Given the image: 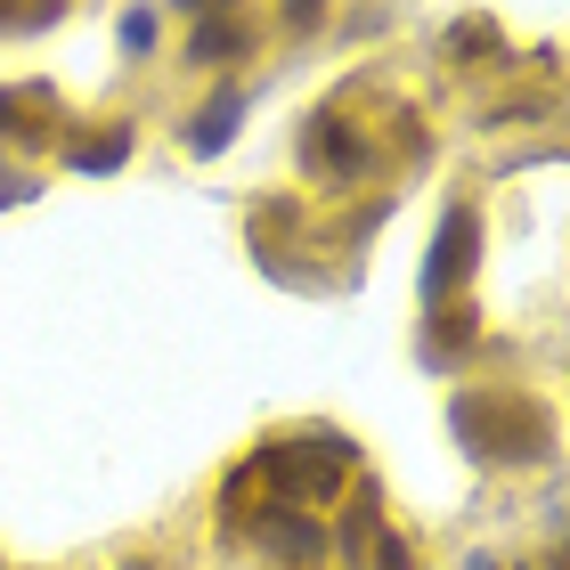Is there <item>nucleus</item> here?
Returning <instances> with one entry per match:
<instances>
[{"label":"nucleus","instance_id":"nucleus-12","mask_svg":"<svg viewBox=\"0 0 570 570\" xmlns=\"http://www.w3.org/2000/svg\"><path fill=\"white\" fill-rule=\"evenodd\" d=\"M456 49H473V66H481V58H498V33L473 17V24H456Z\"/></svg>","mask_w":570,"mask_h":570},{"label":"nucleus","instance_id":"nucleus-7","mask_svg":"<svg viewBox=\"0 0 570 570\" xmlns=\"http://www.w3.org/2000/svg\"><path fill=\"white\" fill-rule=\"evenodd\" d=\"M253 33H245V17H228V9H196L188 17V58L196 66H228V58H245Z\"/></svg>","mask_w":570,"mask_h":570},{"label":"nucleus","instance_id":"nucleus-4","mask_svg":"<svg viewBox=\"0 0 570 570\" xmlns=\"http://www.w3.org/2000/svg\"><path fill=\"white\" fill-rule=\"evenodd\" d=\"M253 547L277 554L285 570H309L326 554V522L318 513H294V505H269V513H253Z\"/></svg>","mask_w":570,"mask_h":570},{"label":"nucleus","instance_id":"nucleus-10","mask_svg":"<svg viewBox=\"0 0 570 570\" xmlns=\"http://www.w3.org/2000/svg\"><path fill=\"white\" fill-rule=\"evenodd\" d=\"M367 570H407V538L400 530H375L367 538Z\"/></svg>","mask_w":570,"mask_h":570},{"label":"nucleus","instance_id":"nucleus-2","mask_svg":"<svg viewBox=\"0 0 570 570\" xmlns=\"http://www.w3.org/2000/svg\"><path fill=\"white\" fill-rule=\"evenodd\" d=\"M351 464H358L351 432H285V440H269V449H253L245 473H262V481L277 489V505L309 513V505H326L334 489H343Z\"/></svg>","mask_w":570,"mask_h":570},{"label":"nucleus","instance_id":"nucleus-15","mask_svg":"<svg viewBox=\"0 0 570 570\" xmlns=\"http://www.w3.org/2000/svg\"><path fill=\"white\" fill-rule=\"evenodd\" d=\"M131 570H147V562H131Z\"/></svg>","mask_w":570,"mask_h":570},{"label":"nucleus","instance_id":"nucleus-1","mask_svg":"<svg viewBox=\"0 0 570 570\" xmlns=\"http://www.w3.org/2000/svg\"><path fill=\"white\" fill-rule=\"evenodd\" d=\"M449 432L464 440L473 464H547L554 456V416L522 392H456Z\"/></svg>","mask_w":570,"mask_h":570},{"label":"nucleus","instance_id":"nucleus-14","mask_svg":"<svg viewBox=\"0 0 570 570\" xmlns=\"http://www.w3.org/2000/svg\"><path fill=\"white\" fill-rule=\"evenodd\" d=\"M473 570H498V562H489V554H481V562H473Z\"/></svg>","mask_w":570,"mask_h":570},{"label":"nucleus","instance_id":"nucleus-6","mask_svg":"<svg viewBox=\"0 0 570 570\" xmlns=\"http://www.w3.org/2000/svg\"><path fill=\"white\" fill-rule=\"evenodd\" d=\"M237 122H245V90H237V82H220L188 122H179V147H188V155H220L228 139H237Z\"/></svg>","mask_w":570,"mask_h":570},{"label":"nucleus","instance_id":"nucleus-9","mask_svg":"<svg viewBox=\"0 0 570 570\" xmlns=\"http://www.w3.org/2000/svg\"><path fill=\"white\" fill-rule=\"evenodd\" d=\"M473 334H481V326H473V309H449V318L424 334V367H449L456 351H473Z\"/></svg>","mask_w":570,"mask_h":570},{"label":"nucleus","instance_id":"nucleus-13","mask_svg":"<svg viewBox=\"0 0 570 570\" xmlns=\"http://www.w3.org/2000/svg\"><path fill=\"white\" fill-rule=\"evenodd\" d=\"M33 196H41V179H24V171L0 164V204H33Z\"/></svg>","mask_w":570,"mask_h":570},{"label":"nucleus","instance_id":"nucleus-3","mask_svg":"<svg viewBox=\"0 0 570 570\" xmlns=\"http://www.w3.org/2000/svg\"><path fill=\"white\" fill-rule=\"evenodd\" d=\"M473 262H481V220H473V204H449V213H440V237H432V262H424V302L464 285Z\"/></svg>","mask_w":570,"mask_h":570},{"label":"nucleus","instance_id":"nucleus-8","mask_svg":"<svg viewBox=\"0 0 570 570\" xmlns=\"http://www.w3.org/2000/svg\"><path fill=\"white\" fill-rule=\"evenodd\" d=\"M131 164V122H107V131H90V139H66V171H122Z\"/></svg>","mask_w":570,"mask_h":570},{"label":"nucleus","instance_id":"nucleus-11","mask_svg":"<svg viewBox=\"0 0 570 570\" xmlns=\"http://www.w3.org/2000/svg\"><path fill=\"white\" fill-rule=\"evenodd\" d=\"M155 24H164L155 9H131V17H122V49H131V58H147V49H155Z\"/></svg>","mask_w":570,"mask_h":570},{"label":"nucleus","instance_id":"nucleus-5","mask_svg":"<svg viewBox=\"0 0 570 570\" xmlns=\"http://www.w3.org/2000/svg\"><path fill=\"white\" fill-rule=\"evenodd\" d=\"M302 164L318 171V179H367V139L351 131L343 115H309V131H302Z\"/></svg>","mask_w":570,"mask_h":570}]
</instances>
